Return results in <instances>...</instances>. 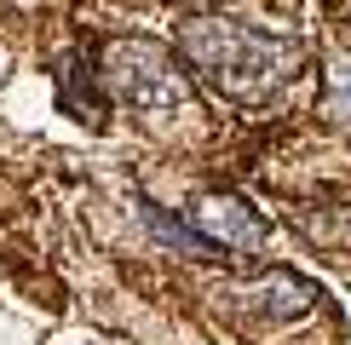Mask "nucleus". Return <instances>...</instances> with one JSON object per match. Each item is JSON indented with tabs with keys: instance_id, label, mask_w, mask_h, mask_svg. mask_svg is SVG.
<instances>
[{
	"instance_id": "nucleus-1",
	"label": "nucleus",
	"mask_w": 351,
	"mask_h": 345,
	"mask_svg": "<svg viewBox=\"0 0 351 345\" xmlns=\"http://www.w3.org/2000/svg\"><path fill=\"white\" fill-rule=\"evenodd\" d=\"M179 40H184V58L196 64V75H208L230 98H265L288 75V64H294V47L288 40L259 35L247 23H225V18L184 23Z\"/></svg>"
},
{
	"instance_id": "nucleus-2",
	"label": "nucleus",
	"mask_w": 351,
	"mask_h": 345,
	"mask_svg": "<svg viewBox=\"0 0 351 345\" xmlns=\"http://www.w3.org/2000/svg\"><path fill=\"white\" fill-rule=\"evenodd\" d=\"M104 81L133 110H173V104H184L179 69H173L156 47H144V40H121V47H110V75Z\"/></svg>"
},
{
	"instance_id": "nucleus-3",
	"label": "nucleus",
	"mask_w": 351,
	"mask_h": 345,
	"mask_svg": "<svg viewBox=\"0 0 351 345\" xmlns=\"http://www.w3.org/2000/svg\"><path fill=\"white\" fill-rule=\"evenodd\" d=\"M179 219L219 253H259L265 248V219L242 196H202L190 207H179Z\"/></svg>"
},
{
	"instance_id": "nucleus-4",
	"label": "nucleus",
	"mask_w": 351,
	"mask_h": 345,
	"mask_svg": "<svg viewBox=\"0 0 351 345\" xmlns=\"http://www.w3.org/2000/svg\"><path fill=\"white\" fill-rule=\"evenodd\" d=\"M237 299H242L247 311H265V316H282V322H288V316H305V311H311L317 288L305 282V277H265V282H247Z\"/></svg>"
},
{
	"instance_id": "nucleus-5",
	"label": "nucleus",
	"mask_w": 351,
	"mask_h": 345,
	"mask_svg": "<svg viewBox=\"0 0 351 345\" xmlns=\"http://www.w3.org/2000/svg\"><path fill=\"white\" fill-rule=\"evenodd\" d=\"M144 225L156 230V236L167 242V248H179V253H202V259H219V248H208V242L196 236L184 219H173V213H162V207H144Z\"/></svg>"
},
{
	"instance_id": "nucleus-6",
	"label": "nucleus",
	"mask_w": 351,
	"mask_h": 345,
	"mask_svg": "<svg viewBox=\"0 0 351 345\" xmlns=\"http://www.w3.org/2000/svg\"><path fill=\"white\" fill-rule=\"evenodd\" d=\"M328 115L351 121V64H334L328 69Z\"/></svg>"
}]
</instances>
